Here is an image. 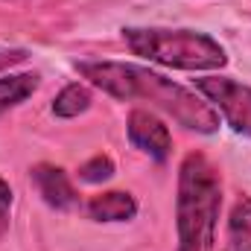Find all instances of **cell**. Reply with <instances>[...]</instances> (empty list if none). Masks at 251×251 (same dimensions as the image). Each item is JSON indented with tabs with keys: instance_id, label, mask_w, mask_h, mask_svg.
<instances>
[{
	"instance_id": "30bf717a",
	"label": "cell",
	"mask_w": 251,
	"mask_h": 251,
	"mask_svg": "<svg viewBox=\"0 0 251 251\" xmlns=\"http://www.w3.org/2000/svg\"><path fill=\"white\" fill-rule=\"evenodd\" d=\"M88 108H91V91L79 82L62 88V94L53 100V114L62 117V120H73V117L85 114Z\"/></svg>"
},
{
	"instance_id": "ba28073f",
	"label": "cell",
	"mask_w": 251,
	"mask_h": 251,
	"mask_svg": "<svg viewBox=\"0 0 251 251\" xmlns=\"http://www.w3.org/2000/svg\"><path fill=\"white\" fill-rule=\"evenodd\" d=\"M38 88V73H9L0 76V114L21 105L26 97H32Z\"/></svg>"
},
{
	"instance_id": "9c48e42d",
	"label": "cell",
	"mask_w": 251,
	"mask_h": 251,
	"mask_svg": "<svg viewBox=\"0 0 251 251\" xmlns=\"http://www.w3.org/2000/svg\"><path fill=\"white\" fill-rule=\"evenodd\" d=\"M225 251H251V199H240L231 210Z\"/></svg>"
},
{
	"instance_id": "6da1fadb",
	"label": "cell",
	"mask_w": 251,
	"mask_h": 251,
	"mask_svg": "<svg viewBox=\"0 0 251 251\" xmlns=\"http://www.w3.org/2000/svg\"><path fill=\"white\" fill-rule=\"evenodd\" d=\"M76 70L102 94L120 102H149L178 126L199 134L219 131V111L190 88L131 62H76Z\"/></svg>"
},
{
	"instance_id": "4fadbf2b",
	"label": "cell",
	"mask_w": 251,
	"mask_h": 251,
	"mask_svg": "<svg viewBox=\"0 0 251 251\" xmlns=\"http://www.w3.org/2000/svg\"><path fill=\"white\" fill-rule=\"evenodd\" d=\"M26 59L24 50H0V67H9V64H18Z\"/></svg>"
},
{
	"instance_id": "8992f818",
	"label": "cell",
	"mask_w": 251,
	"mask_h": 251,
	"mask_svg": "<svg viewBox=\"0 0 251 251\" xmlns=\"http://www.w3.org/2000/svg\"><path fill=\"white\" fill-rule=\"evenodd\" d=\"M32 181L41 193V199L56 210H70V207L79 204V196H76V190H73V184H70V178H67V173L62 167L38 164L32 170Z\"/></svg>"
},
{
	"instance_id": "3957f363",
	"label": "cell",
	"mask_w": 251,
	"mask_h": 251,
	"mask_svg": "<svg viewBox=\"0 0 251 251\" xmlns=\"http://www.w3.org/2000/svg\"><path fill=\"white\" fill-rule=\"evenodd\" d=\"M123 38L128 50L176 70H216L225 67L228 56L219 41L196 29H158V26H126Z\"/></svg>"
},
{
	"instance_id": "5b68a950",
	"label": "cell",
	"mask_w": 251,
	"mask_h": 251,
	"mask_svg": "<svg viewBox=\"0 0 251 251\" xmlns=\"http://www.w3.org/2000/svg\"><path fill=\"white\" fill-rule=\"evenodd\" d=\"M128 140L131 146H137L140 152H146L155 161H167L173 152V134L164 126V120H158L152 111L146 108H134L128 114Z\"/></svg>"
},
{
	"instance_id": "52a82bcc",
	"label": "cell",
	"mask_w": 251,
	"mask_h": 251,
	"mask_svg": "<svg viewBox=\"0 0 251 251\" xmlns=\"http://www.w3.org/2000/svg\"><path fill=\"white\" fill-rule=\"evenodd\" d=\"M88 213L97 222H128V219L137 216V201H134L131 193L111 190V193L94 196L88 201Z\"/></svg>"
},
{
	"instance_id": "7c38bea8",
	"label": "cell",
	"mask_w": 251,
	"mask_h": 251,
	"mask_svg": "<svg viewBox=\"0 0 251 251\" xmlns=\"http://www.w3.org/2000/svg\"><path fill=\"white\" fill-rule=\"evenodd\" d=\"M9 210H12V187L0 178V240L9 231Z\"/></svg>"
},
{
	"instance_id": "7a4b0ae2",
	"label": "cell",
	"mask_w": 251,
	"mask_h": 251,
	"mask_svg": "<svg viewBox=\"0 0 251 251\" xmlns=\"http://www.w3.org/2000/svg\"><path fill=\"white\" fill-rule=\"evenodd\" d=\"M222 207V181L216 167L201 155L190 152L178 170V249L176 251H210L216 243V222Z\"/></svg>"
},
{
	"instance_id": "277c9868",
	"label": "cell",
	"mask_w": 251,
	"mask_h": 251,
	"mask_svg": "<svg viewBox=\"0 0 251 251\" xmlns=\"http://www.w3.org/2000/svg\"><path fill=\"white\" fill-rule=\"evenodd\" d=\"M196 88H199V94L207 97V102L216 105L219 117L234 131L251 137V88L249 85H243L237 79H228V76H204V79H196Z\"/></svg>"
},
{
	"instance_id": "8fae6325",
	"label": "cell",
	"mask_w": 251,
	"mask_h": 251,
	"mask_svg": "<svg viewBox=\"0 0 251 251\" xmlns=\"http://www.w3.org/2000/svg\"><path fill=\"white\" fill-rule=\"evenodd\" d=\"M111 176H114V164H111V158H105V155L91 158V161L82 164V170H79V178H82L85 184H100V181H108Z\"/></svg>"
}]
</instances>
